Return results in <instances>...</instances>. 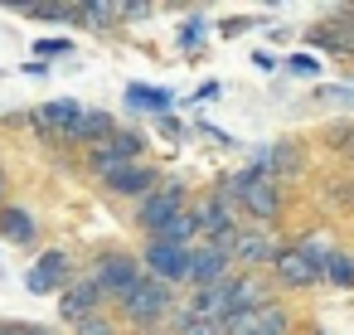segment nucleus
<instances>
[{
	"mask_svg": "<svg viewBox=\"0 0 354 335\" xmlns=\"http://www.w3.org/2000/svg\"><path fill=\"white\" fill-rule=\"evenodd\" d=\"M175 335H223V325H218V320H189V316H185Z\"/></svg>",
	"mask_w": 354,
	"mask_h": 335,
	"instance_id": "nucleus-28",
	"label": "nucleus"
},
{
	"mask_svg": "<svg viewBox=\"0 0 354 335\" xmlns=\"http://www.w3.org/2000/svg\"><path fill=\"white\" fill-rule=\"evenodd\" d=\"M83 117H88V107H83V102H73V98H54V102L35 107V117H30V122H35L44 136H64V141H68V136L78 132V122H83Z\"/></svg>",
	"mask_w": 354,
	"mask_h": 335,
	"instance_id": "nucleus-13",
	"label": "nucleus"
},
{
	"mask_svg": "<svg viewBox=\"0 0 354 335\" xmlns=\"http://www.w3.org/2000/svg\"><path fill=\"white\" fill-rule=\"evenodd\" d=\"M248 30H252V20H243V15H233V20H223V25H218V35H223V39H238V35H248Z\"/></svg>",
	"mask_w": 354,
	"mask_h": 335,
	"instance_id": "nucleus-30",
	"label": "nucleus"
},
{
	"mask_svg": "<svg viewBox=\"0 0 354 335\" xmlns=\"http://www.w3.org/2000/svg\"><path fill=\"white\" fill-rule=\"evenodd\" d=\"M233 272H238V267H233V257H228L218 243H199V248L189 253V277H185V282H189L194 291H204V287H218V282L233 277Z\"/></svg>",
	"mask_w": 354,
	"mask_h": 335,
	"instance_id": "nucleus-12",
	"label": "nucleus"
},
{
	"mask_svg": "<svg viewBox=\"0 0 354 335\" xmlns=\"http://www.w3.org/2000/svg\"><path fill=\"white\" fill-rule=\"evenodd\" d=\"M175 306V287H165V282H156V277H146L122 306H117V316L127 320V325H136V330H151L156 320H165V311Z\"/></svg>",
	"mask_w": 354,
	"mask_h": 335,
	"instance_id": "nucleus-5",
	"label": "nucleus"
},
{
	"mask_svg": "<svg viewBox=\"0 0 354 335\" xmlns=\"http://www.w3.org/2000/svg\"><path fill=\"white\" fill-rule=\"evenodd\" d=\"M315 102H335V107H354V88H344V83H320V88H315Z\"/></svg>",
	"mask_w": 354,
	"mask_h": 335,
	"instance_id": "nucleus-26",
	"label": "nucleus"
},
{
	"mask_svg": "<svg viewBox=\"0 0 354 335\" xmlns=\"http://www.w3.org/2000/svg\"><path fill=\"white\" fill-rule=\"evenodd\" d=\"M97 311H107V296H102V287L93 282V272H88V277H78V282L59 296V316H64L68 325H78V320H88V316H97Z\"/></svg>",
	"mask_w": 354,
	"mask_h": 335,
	"instance_id": "nucleus-14",
	"label": "nucleus"
},
{
	"mask_svg": "<svg viewBox=\"0 0 354 335\" xmlns=\"http://www.w3.org/2000/svg\"><path fill=\"white\" fill-rule=\"evenodd\" d=\"M122 316H112V311H97V316H88V320H78L73 325V335H122V325H117Z\"/></svg>",
	"mask_w": 354,
	"mask_h": 335,
	"instance_id": "nucleus-25",
	"label": "nucleus"
},
{
	"mask_svg": "<svg viewBox=\"0 0 354 335\" xmlns=\"http://www.w3.org/2000/svg\"><path fill=\"white\" fill-rule=\"evenodd\" d=\"M189 209H194V219H199V238H204V243H218V248L233 257V238L243 233V228H238V204H233L223 190H204Z\"/></svg>",
	"mask_w": 354,
	"mask_h": 335,
	"instance_id": "nucleus-1",
	"label": "nucleus"
},
{
	"mask_svg": "<svg viewBox=\"0 0 354 335\" xmlns=\"http://www.w3.org/2000/svg\"><path fill=\"white\" fill-rule=\"evenodd\" d=\"M93 282L102 287V296H112L117 306L146 282V267H141V257L136 253H122V248H112V253H102L97 262H93Z\"/></svg>",
	"mask_w": 354,
	"mask_h": 335,
	"instance_id": "nucleus-2",
	"label": "nucleus"
},
{
	"mask_svg": "<svg viewBox=\"0 0 354 335\" xmlns=\"http://www.w3.org/2000/svg\"><path fill=\"white\" fill-rule=\"evenodd\" d=\"M78 277H73V257L64 253V248H49L30 272H25V287L35 291V296H49V291H68Z\"/></svg>",
	"mask_w": 354,
	"mask_h": 335,
	"instance_id": "nucleus-10",
	"label": "nucleus"
},
{
	"mask_svg": "<svg viewBox=\"0 0 354 335\" xmlns=\"http://www.w3.org/2000/svg\"><path fill=\"white\" fill-rule=\"evenodd\" d=\"M223 335H291V311L281 301L262 306V311H243L223 320Z\"/></svg>",
	"mask_w": 354,
	"mask_h": 335,
	"instance_id": "nucleus-11",
	"label": "nucleus"
},
{
	"mask_svg": "<svg viewBox=\"0 0 354 335\" xmlns=\"http://www.w3.org/2000/svg\"><path fill=\"white\" fill-rule=\"evenodd\" d=\"M0 238H6V243H35L39 238L35 214L20 209V204H0Z\"/></svg>",
	"mask_w": 354,
	"mask_h": 335,
	"instance_id": "nucleus-18",
	"label": "nucleus"
},
{
	"mask_svg": "<svg viewBox=\"0 0 354 335\" xmlns=\"http://www.w3.org/2000/svg\"><path fill=\"white\" fill-rule=\"evenodd\" d=\"M257 165H262L272 180H291V175L306 165V156H301V146H296V141H277L272 151H262V161H257Z\"/></svg>",
	"mask_w": 354,
	"mask_h": 335,
	"instance_id": "nucleus-17",
	"label": "nucleus"
},
{
	"mask_svg": "<svg viewBox=\"0 0 354 335\" xmlns=\"http://www.w3.org/2000/svg\"><path fill=\"white\" fill-rule=\"evenodd\" d=\"M127 102L141 107V112H160V117H165V112L175 107V93H170V88H151V83H131V88H127Z\"/></svg>",
	"mask_w": 354,
	"mask_h": 335,
	"instance_id": "nucleus-20",
	"label": "nucleus"
},
{
	"mask_svg": "<svg viewBox=\"0 0 354 335\" xmlns=\"http://www.w3.org/2000/svg\"><path fill=\"white\" fill-rule=\"evenodd\" d=\"M209 98H218V83H204V88L194 93V102H209Z\"/></svg>",
	"mask_w": 354,
	"mask_h": 335,
	"instance_id": "nucleus-35",
	"label": "nucleus"
},
{
	"mask_svg": "<svg viewBox=\"0 0 354 335\" xmlns=\"http://www.w3.org/2000/svg\"><path fill=\"white\" fill-rule=\"evenodd\" d=\"M272 277H277V287H286V291H306V287L325 282V257L296 238V243H286V248H281V257H277Z\"/></svg>",
	"mask_w": 354,
	"mask_h": 335,
	"instance_id": "nucleus-4",
	"label": "nucleus"
},
{
	"mask_svg": "<svg viewBox=\"0 0 354 335\" xmlns=\"http://www.w3.org/2000/svg\"><path fill=\"white\" fill-rule=\"evenodd\" d=\"M117 136V122H112V112H102V107H88V117L78 122V132L68 136V141H78V146H102V141H112Z\"/></svg>",
	"mask_w": 354,
	"mask_h": 335,
	"instance_id": "nucleus-19",
	"label": "nucleus"
},
{
	"mask_svg": "<svg viewBox=\"0 0 354 335\" xmlns=\"http://www.w3.org/2000/svg\"><path fill=\"white\" fill-rule=\"evenodd\" d=\"M10 335H54L49 325H25V320H10Z\"/></svg>",
	"mask_w": 354,
	"mask_h": 335,
	"instance_id": "nucleus-33",
	"label": "nucleus"
},
{
	"mask_svg": "<svg viewBox=\"0 0 354 335\" xmlns=\"http://www.w3.org/2000/svg\"><path fill=\"white\" fill-rule=\"evenodd\" d=\"M35 54H39V59H54V54H68V39H39V44H35Z\"/></svg>",
	"mask_w": 354,
	"mask_h": 335,
	"instance_id": "nucleus-31",
	"label": "nucleus"
},
{
	"mask_svg": "<svg viewBox=\"0 0 354 335\" xmlns=\"http://www.w3.org/2000/svg\"><path fill=\"white\" fill-rule=\"evenodd\" d=\"M306 39L315 49H330V54H354V25H315Z\"/></svg>",
	"mask_w": 354,
	"mask_h": 335,
	"instance_id": "nucleus-21",
	"label": "nucleus"
},
{
	"mask_svg": "<svg viewBox=\"0 0 354 335\" xmlns=\"http://www.w3.org/2000/svg\"><path fill=\"white\" fill-rule=\"evenodd\" d=\"M228 306H233V316L272 306V282L262 272H233L228 277Z\"/></svg>",
	"mask_w": 354,
	"mask_h": 335,
	"instance_id": "nucleus-15",
	"label": "nucleus"
},
{
	"mask_svg": "<svg viewBox=\"0 0 354 335\" xmlns=\"http://www.w3.org/2000/svg\"><path fill=\"white\" fill-rule=\"evenodd\" d=\"M117 20H122V6H112V0H88L83 15H78V25H88V30H107Z\"/></svg>",
	"mask_w": 354,
	"mask_h": 335,
	"instance_id": "nucleus-23",
	"label": "nucleus"
},
{
	"mask_svg": "<svg viewBox=\"0 0 354 335\" xmlns=\"http://www.w3.org/2000/svg\"><path fill=\"white\" fill-rule=\"evenodd\" d=\"M189 204H194V199L185 194V185H180V180H165L151 199H141V204H136V224H141V233H146V238H156V233H165V228H170Z\"/></svg>",
	"mask_w": 354,
	"mask_h": 335,
	"instance_id": "nucleus-3",
	"label": "nucleus"
},
{
	"mask_svg": "<svg viewBox=\"0 0 354 335\" xmlns=\"http://www.w3.org/2000/svg\"><path fill=\"white\" fill-rule=\"evenodd\" d=\"M160 185H165V180L156 175V165H131V170H122L117 180H107V190L122 194V199H151Z\"/></svg>",
	"mask_w": 354,
	"mask_h": 335,
	"instance_id": "nucleus-16",
	"label": "nucleus"
},
{
	"mask_svg": "<svg viewBox=\"0 0 354 335\" xmlns=\"http://www.w3.org/2000/svg\"><path fill=\"white\" fill-rule=\"evenodd\" d=\"M281 238H272L267 228H243L238 238H233V267L238 272H262V267H277V257H281Z\"/></svg>",
	"mask_w": 354,
	"mask_h": 335,
	"instance_id": "nucleus-9",
	"label": "nucleus"
},
{
	"mask_svg": "<svg viewBox=\"0 0 354 335\" xmlns=\"http://www.w3.org/2000/svg\"><path fill=\"white\" fill-rule=\"evenodd\" d=\"M325 282L330 287H344V291L354 287V253L349 248H330L325 253Z\"/></svg>",
	"mask_w": 354,
	"mask_h": 335,
	"instance_id": "nucleus-22",
	"label": "nucleus"
},
{
	"mask_svg": "<svg viewBox=\"0 0 354 335\" xmlns=\"http://www.w3.org/2000/svg\"><path fill=\"white\" fill-rule=\"evenodd\" d=\"M0 194H6V175H0Z\"/></svg>",
	"mask_w": 354,
	"mask_h": 335,
	"instance_id": "nucleus-37",
	"label": "nucleus"
},
{
	"mask_svg": "<svg viewBox=\"0 0 354 335\" xmlns=\"http://www.w3.org/2000/svg\"><path fill=\"white\" fill-rule=\"evenodd\" d=\"M199 39H204V20L194 15V20L180 30V49H189V54H194V49H199Z\"/></svg>",
	"mask_w": 354,
	"mask_h": 335,
	"instance_id": "nucleus-29",
	"label": "nucleus"
},
{
	"mask_svg": "<svg viewBox=\"0 0 354 335\" xmlns=\"http://www.w3.org/2000/svg\"><path fill=\"white\" fill-rule=\"evenodd\" d=\"M286 69H291L296 78H315V73H320V59H315L310 49H296V54L286 59Z\"/></svg>",
	"mask_w": 354,
	"mask_h": 335,
	"instance_id": "nucleus-27",
	"label": "nucleus"
},
{
	"mask_svg": "<svg viewBox=\"0 0 354 335\" xmlns=\"http://www.w3.org/2000/svg\"><path fill=\"white\" fill-rule=\"evenodd\" d=\"M252 64H257V69H262V73H272V69H277V64H281V59H277V54H267V49H257V54H252Z\"/></svg>",
	"mask_w": 354,
	"mask_h": 335,
	"instance_id": "nucleus-34",
	"label": "nucleus"
},
{
	"mask_svg": "<svg viewBox=\"0 0 354 335\" xmlns=\"http://www.w3.org/2000/svg\"><path fill=\"white\" fill-rule=\"evenodd\" d=\"M248 219H252V228H277L281 224V214H286V194H281V180H272V175H262V180H252V190L243 194V204H238Z\"/></svg>",
	"mask_w": 354,
	"mask_h": 335,
	"instance_id": "nucleus-8",
	"label": "nucleus"
},
{
	"mask_svg": "<svg viewBox=\"0 0 354 335\" xmlns=\"http://www.w3.org/2000/svg\"><path fill=\"white\" fill-rule=\"evenodd\" d=\"M141 136L136 132H117L112 141H102V146H93L88 151V170L107 185V180H117L122 170H131V165H141Z\"/></svg>",
	"mask_w": 354,
	"mask_h": 335,
	"instance_id": "nucleus-6",
	"label": "nucleus"
},
{
	"mask_svg": "<svg viewBox=\"0 0 354 335\" xmlns=\"http://www.w3.org/2000/svg\"><path fill=\"white\" fill-rule=\"evenodd\" d=\"M189 253H194V248H175V243L146 238L141 267H146V277H156V282H165V287H180V282L189 277Z\"/></svg>",
	"mask_w": 354,
	"mask_h": 335,
	"instance_id": "nucleus-7",
	"label": "nucleus"
},
{
	"mask_svg": "<svg viewBox=\"0 0 354 335\" xmlns=\"http://www.w3.org/2000/svg\"><path fill=\"white\" fill-rule=\"evenodd\" d=\"M20 10L35 20H78L83 15V6H64V0H39V6H20Z\"/></svg>",
	"mask_w": 354,
	"mask_h": 335,
	"instance_id": "nucleus-24",
	"label": "nucleus"
},
{
	"mask_svg": "<svg viewBox=\"0 0 354 335\" xmlns=\"http://www.w3.org/2000/svg\"><path fill=\"white\" fill-rule=\"evenodd\" d=\"M156 6H146V0H131V6H122V20H146Z\"/></svg>",
	"mask_w": 354,
	"mask_h": 335,
	"instance_id": "nucleus-32",
	"label": "nucleus"
},
{
	"mask_svg": "<svg viewBox=\"0 0 354 335\" xmlns=\"http://www.w3.org/2000/svg\"><path fill=\"white\" fill-rule=\"evenodd\" d=\"M344 199H349V204H354V180H349V194H344Z\"/></svg>",
	"mask_w": 354,
	"mask_h": 335,
	"instance_id": "nucleus-36",
	"label": "nucleus"
}]
</instances>
